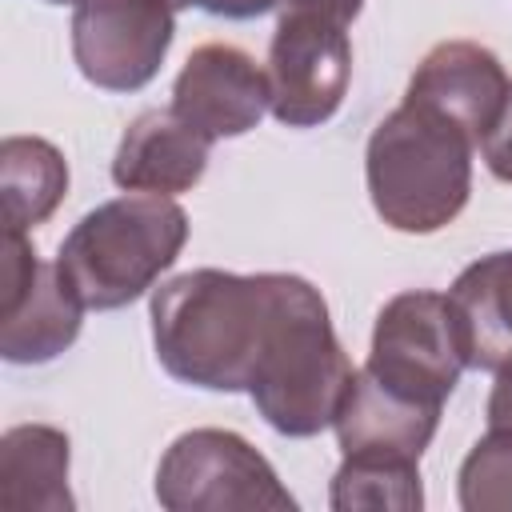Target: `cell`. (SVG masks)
Returning a JSON list of instances; mask_svg holds the SVG:
<instances>
[{"label": "cell", "mask_w": 512, "mask_h": 512, "mask_svg": "<svg viewBox=\"0 0 512 512\" xmlns=\"http://www.w3.org/2000/svg\"><path fill=\"white\" fill-rule=\"evenodd\" d=\"M52 4H80V0H52Z\"/></svg>", "instance_id": "cb8c5ba5"}, {"label": "cell", "mask_w": 512, "mask_h": 512, "mask_svg": "<svg viewBox=\"0 0 512 512\" xmlns=\"http://www.w3.org/2000/svg\"><path fill=\"white\" fill-rule=\"evenodd\" d=\"M460 504L468 512H512V432H492L460 464Z\"/></svg>", "instance_id": "ac0fdd59"}, {"label": "cell", "mask_w": 512, "mask_h": 512, "mask_svg": "<svg viewBox=\"0 0 512 512\" xmlns=\"http://www.w3.org/2000/svg\"><path fill=\"white\" fill-rule=\"evenodd\" d=\"M208 148L212 140L196 132L176 108H152L128 124L112 160V180L124 192L176 196L204 176Z\"/></svg>", "instance_id": "7c38bea8"}, {"label": "cell", "mask_w": 512, "mask_h": 512, "mask_svg": "<svg viewBox=\"0 0 512 512\" xmlns=\"http://www.w3.org/2000/svg\"><path fill=\"white\" fill-rule=\"evenodd\" d=\"M0 508L68 512V436L48 424L8 428L0 440Z\"/></svg>", "instance_id": "9a60e30c"}, {"label": "cell", "mask_w": 512, "mask_h": 512, "mask_svg": "<svg viewBox=\"0 0 512 512\" xmlns=\"http://www.w3.org/2000/svg\"><path fill=\"white\" fill-rule=\"evenodd\" d=\"M280 0H204L200 8L212 12V16H228V20H248V16H260L268 8H276Z\"/></svg>", "instance_id": "7402d4cb"}, {"label": "cell", "mask_w": 512, "mask_h": 512, "mask_svg": "<svg viewBox=\"0 0 512 512\" xmlns=\"http://www.w3.org/2000/svg\"><path fill=\"white\" fill-rule=\"evenodd\" d=\"M296 288L288 272L236 276L196 268L152 296V340L160 364L196 388L248 392L280 312Z\"/></svg>", "instance_id": "6da1fadb"}, {"label": "cell", "mask_w": 512, "mask_h": 512, "mask_svg": "<svg viewBox=\"0 0 512 512\" xmlns=\"http://www.w3.org/2000/svg\"><path fill=\"white\" fill-rule=\"evenodd\" d=\"M424 504L416 460L404 456H344V464L332 476V508L356 512V508H396L412 512Z\"/></svg>", "instance_id": "e0dca14e"}, {"label": "cell", "mask_w": 512, "mask_h": 512, "mask_svg": "<svg viewBox=\"0 0 512 512\" xmlns=\"http://www.w3.org/2000/svg\"><path fill=\"white\" fill-rule=\"evenodd\" d=\"M452 312L468 368L500 372L512 364V248L468 264L452 292Z\"/></svg>", "instance_id": "4fadbf2b"}, {"label": "cell", "mask_w": 512, "mask_h": 512, "mask_svg": "<svg viewBox=\"0 0 512 512\" xmlns=\"http://www.w3.org/2000/svg\"><path fill=\"white\" fill-rule=\"evenodd\" d=\"M172 8L164 0H80L72 16V56L96 88H144L172 44Z\"/></svg>", "instance_id": "ba28073f"}, {"label": "cell", "mask_w": 512, "mask_h": 512, "mask_svg": "<svg viewBox=\"0 0 512 512\" xmlns=\"http://www.w3.org/2000/svg\"><path fill=\"white\" fill-rule=\"evenodd\" d=\"M68 188L64 156L40 136H8L0 144V196L4 228L28 232L56 212Z\"/></svg>", "instance_id": "2e32d148"}, {"label": "cell", "mask_w": 512, "mask_h": 512, "mask_svg": "<svg viewBox=\"0 0 512 512\" xmlns=\"http://www.w3.org/2000/svg\"><path fill=\"white\" fill-rule=\"evenodd\" d=\"M164 4H168V8H172V12H180V8H192V4H196V8H200V4H204V0H164Z\"/></svg>", "instance_id": "603a6c76"}, {"label": "cell", "mask_w": 512, "mask_h": 512, "mask_svg": "<svg viewBox=\"0 0 512 512\" xmlns=\"http://www.w3.org/2000/svg\"><path fill=\"white\" fill-rule=\"evenodd\" d=\"M440 408L444 404L420 400L404 388L384 384L368 368H360L352 376L332 424H336V440H340L344 456L420 460V452L428 448V440L440 424Z\"/></svg>", "instance_id": "8fae6325"}, {"label": "cell", "mask_w": 512, "mask_h": 512, "mask_svg": "<svg viewBox=\"0 0 512 512\" xmlns=\"http://www.w3.org/2000/svg\"><path fill=\"white\" fill-rule=\"evenodd\" d=\"M172 108L208 140L240 136L268 112V72L236 44H200L176 76Z\"/></svg>", "instance_id": "9c48e42d"}, {"label": "cell", "mask_w": 512, "mask_h": 512, "mask_svg": "<svg viewBox=\"0 0 512 512\" xmlns=\"http://www.w3.org/2000/svg\"><path fill=\"white\" fill-rule=\"evenodd\" d=\"M508 88L504 64L488 48L472 40H444L416 64L404 100L448 116L480 144L496 124Z\"/></svg>", "instance_id": "30bf717a"}, {"label": "cell", "mask_w": 512, "mask_h": 512, "mask_svg": "<svg viewBox=\"0 0 512 512\" xmlns=\"http://www.w3.org/2000/svg\"><path fill=\"white\" fill-rule=\"evenodd\" d=\"M348 24L284 8L268 48V112L288 128L324 124L352 80Z\"/></svg>", "instance_id": "52a82bcc"}, {"label": "cell", "mask_w": 512, "mask_h": 512, "mask_svg": "<svg viewBox=\"0 0 512 512\" xmlns=\"http://www.w3.org/2000/svg\"><path fill=\"white\" fill-rule=\"evenodd\" d=\"M480 148H484L488 172H492L496 180L512 184V88H508V96H504V108H500L496 124H492L488 136L480 140Z\"/></svg>", "instance_id": "d6986e66"}, {"label": "cell", "mask_w": 512, "mask_h": 512, "mask_svg": "<svg viewBox=\"0 0 512 512\" xmlns=\"http://www.w3.org/2000/svg\"><path fill=\"white\" fill-rule=\"evenodd\" d=\"M352 376L356 368L332 332L324 296L304 276H296L268 352L248 384L252 404L276 432L316 436L336 420Z\"/></svg>", "instance_id": "277c9868"}, {"label": "cell", "mask_w": 512, "mask_h": 512, "mask_svg": "<svg viewBox=\"0 0 512 512\" xmlns=\"http://www.w3.org/2000/svg\"><path fill=\"white\" fill-rule=\"evenodd\" d=\"M156 500L168 512L296 508L288 488L276 480L272 464L244 436L224 428H192L172 440L156 468Z\"/></svg>", "instance_id": "5b68a950"}, {"label": "cell", "mask_w": 512, "mask_h": 512, "mask_svg": "<svg viewBox=\"0 0 512 512\" xmlns=\"http://www.w3.org/2000/svg\"><path fill=\"white\" fill-rule=\"evenodd\" d=\"M84 304L56 264H36L24 292L0 308V352L12 364H44L80 336Z\"/></svg>", "instance_id": "5bb4252c"}, {"label": "cell", "mask_w": 512, "mask_h": 512, "mask_svg": "<svg viewBox=\"0 0 512 512\" xmlns=\"http://www.w3.org/2000/svg\"><path fill=\"white\" fill-rule=\"evenodd\" d=\"M364 368L392 388L444 404L460 372L468 368L452 300L440 292L392 296L376 316L372 352Z\"/></svg>", "instance_id": "8992f818"}, {"label": "cell", "mask_w": 512, "mask_h": 512, "mask_svg": "<svg viewBox=\"0 0 512 512\" xmlns=\"http://www.w3.org/2000/svg\"><path fill=\"white\" fill-rule=\"evenodd\" d=\"M280 4H284V8H296V12L328 16V20H336V24H352L364 0H280Z\"/></svg>", "instance_id": "44dd1931"}, {"label": "cell", "mask_w": 512, "mask_h": 512, "mask_svg": "<svg viewBox=\"0 0 512 512\" xmlns=\"http://www.w3.org/2000/svg\"><path fill=\"white\" fill-rule=\"evenodd\" d=\"M488 428L492 432H512V364L496 372L492 396H488Z\"/></svg>", "instance_id": "ffe728a7"}, {"label": "cell", "mask_w": 512, "mask_h": 512, "mask_svg": "<svg viewBox=\"0 0 512 512\" xmlns=\"http://www.w3.org/2000/svg\"><path fill=\"white\" fill-rule=\"evenodd\" d=\"M188 216L172 196L132 192L92 208L60 244L56 268L84 308L132 304L180 256Z\"/></svg>", "instance_id": "3957f363"}, {"label": "cell", "mask_w": 512, "mask_h": 512, "mask_svg": "<svg viewBox=\"0 0 512 512\" xmlns=\"http://www.w3.org/2000/svg\"><path fill=\"white\" fill-rule=\"evenodd\" d=\"M476 140L448 116L404 100L368 140V196L396 232H436L460 216Z\"/></svg>", "instance_id": "7a4b0ae2"}]
</instances>
